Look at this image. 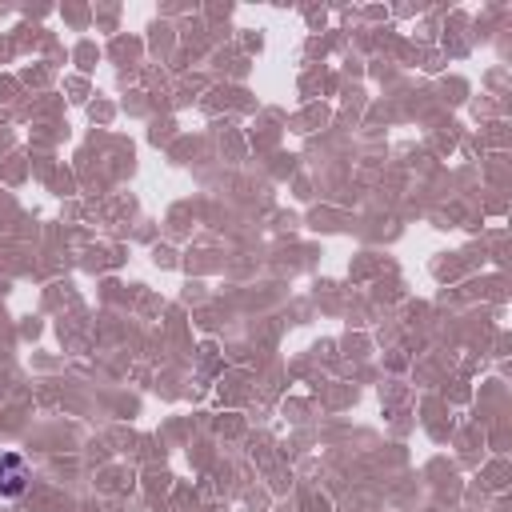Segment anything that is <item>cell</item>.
<instances>
[{"label": "cell", "instance_id": "cell-1", "mask_svg": "<svg viewBox=\"0 0 512 512\" xmlns=\"http://www.w3.org/2000/svg\"><path fill=\"white\" fill-rule=\"evenodd\" d=\"M28 480H32L28 460H24L20 452H0V500H16V496H24Z\"/></svg>", "mask_w": 512, "mask_h": 512}]
</instances>
